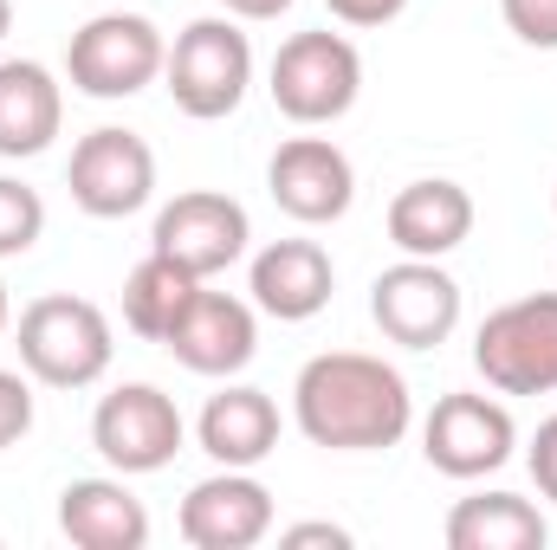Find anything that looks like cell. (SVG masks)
Here are the masks:
<instances>
[{"label": "cell", "mask_w": 557, "mask_h": 550, "mask_svg": "<svg viewBox=\"0 0 557 550\" xmlns=\"http://www.w3.org/2000/svg\"><path fill=\"white\" fill-rule=\"evenodd\" d=\"M499 13L532 52H557V0H499Z\"/></svg>", "instance_id": "cell-24"}, {"label": "cell", "mask_w": 557, "mask_h": 550, "mask_svg": "<svg viewBox=\"0 0 557 550\" xmlns=\"http://www.w3.org/2000/svg\"><path fill=\"white\" fill-rule=\"evenodd\" d=\"M331 7V20H344V26H389V20H403V7L409 0H324Z\"/></svg>", "instance_id": "cell-26"}, {"label": "cell", "mask_w": 557, "mask_h": 550, "mask_svg": "<svg viewBox=\"0 0 557 550\" xmlns=\"http://www.w3.org/2000/svg\"><path fill=\"white\" fill-rule=\"evenodd\" d=\"M175 525L195 550H253L273 538V492L253 479V466H221L188 486Z\"/></svg>", "instance_id": "cell-14"}, {"label": "cell", "mask_w": 557, "mask_h": 550, "mask_svg": "<svg viewBox=\"0 0 557 550\" xmlns=\"http://www.w3.org/2000/svg\"><path fill=\"white\" fill-rule=\"evenodd\" d=\"M162 85L175 98L182 117L195 124H221L247 104V85H253V39L240 33L234 13H208V20H188L162 59Z\"/></svg>", "instance_id": "cell-2"}, {"label": "cell", "mask_w": 557, "mask_h": 550, "mask_svg": "<svg viewBox=\"0 0 557 550\" xmlns=\"http://www.w3.org/2000/svg\"><path fill=\"white\" fill-rule=\"evenodd\" d=\"M247 240H253V221H247V208H240L234 195H221V188H188V195H175V201L156 214V227H149V253L175 260L182 273H195V278H214V273H227L234 260H247Z\"/></svg>", "instance_id": "cell-9"}, {"label": "cell", "mask_w": 557, "mask_h": 550, "mask_svg": "<svg viewBox=\"0 0 557 550\" xmlns=\"http://www.w3.org/2000/svg\"><path fill=\"white\" fill-rule=\"evenodd\" d=\"M65 124V85L39 59H0V162L46 155Z\"/></svg>", "instance_id": "cell-17"}, {"label": "cell", "mask_w": 557, "mask_h": 550, "mask_svg": "<svg viewBox=\"0 0 557 550\" xmlns=\"http://www.w3.org/2000/svg\"><path fill=\"white\" fill-rule=\"evenodd\" d=\"M278 545H285V550H305V545L350 550V532H344V525H292V532H278Z\"/></svg>", "instance_id": "cell-27"}, {"label": "cell", "mask_w": 557, "mask_h": 550, "mask_svg": "<svg viewBox=\"0 0 557 550\" xmlns=\"http://www.w3.org/2000/svg\"><path fill=\"white\" fill-rule=\"evenodd\" d=\"M201 285H208V278L182 273L175 260H162V253H143L137 266H131V278H124V324L137 330L143 343H162Z\"/></svg>", "instance_id": "cell-21"}, {"label": "cell", "mask_w": 557, "mask_h": 550, "mask_svg": "<svg viewBox=\"0 0 557 550\" xmlns=\"http://www.w3.org/2000/svg\"><path fill=\"white\" fill-rule=\"evenodd\" d=\"M234 20H278V13H292L298 0H221Z\"/></svg>", "instance_id": "cell-28"}, {"label": "cell", "mask_w": 557, "mask_h": 550, "mask_svg": "<svg viewBox=\"0 0 557 550\" xmlns=\"http://www.w3.org/2000/svg\"><path fill=\"white\" fill-rule=\"evenodd\" d=\"M473 370L499 396H557V291H525L473 330Z\"/></svg>", "instance_id": "cell-5"}, {"label": "cell", "mask_w": 557, "mask_h": 550, "mask_svg": "<svg viewBox=\"0 0 557 550\" xmlns=\"http://www.w3.org/2000/svg\"><path fill=\"white\" fill-rule=\"evenodd\" d=\"M195 440L214 466H260L278 447V402L253 383H227L221 396H208Z\"/></svg>", "instance_id": "cell-19"}, {"label": "cell", "mask_w": 557, "mask_h": 550, "mask_svg": "<svg viewBox=\"0 0 557 550\" xmlns=\"http://www.w3.org/2000/svg\"><path fill=\"white\" fill-rule=\"evenodd\" d=\"M7 324H13V304H7V285H0V337H7Z\"/></svg>", "instance_id": "cell-30"}, {"label": "cell", "mask_w": 557, "mask_h": 550, "mask_svg": "<svg viewBox=\"0 0 557 550\" xmlns=\"http://www.w3.org/2000/svg\"><path fill=\"white\" fill-rule=\"evenodd\" d=\"M267 91H273L278 117H292L298 130H318V124H337L350 117V104L363 98V52L344 39V33H292L273 52V72H267Z\"/></svg>", "instance_id": "cell-4"}, {"label": "cell", "mask_w": 557, "mask_h": 550, "mask_svg": "<svg viewBox=\"0 0 557 550\" xmlns=\"http://www.w3.org/2000/svg\"><path fill=\"white\" fill-rule=\"evenodd\" d=\"M370 317L389 343L403 350H434L454 337L460 324V278L447 273L441 260H396L389 273H376L370 285Z\"/></svg>", "instance_id": "cell-11"}, {"label": "cell", "mask_w": 557, "mask_h": 550, "mask_svg": "<svg viewBox=\"0 0 557 550\" xmlns=\"http://www.w3.org/2000/svg\"><path fill=\"white\" fill-rule=\"evenodd\" d=\"M292 421L311 447L331 453H383L409 434L416 396L396 363L363 350H324L292 383Z\"/></svg>", "instance_id": "cell-1"}, {"label": "cell", "mask_w": 557, "mask_h": 550, "mask_svg": "<svg viewBox=\"0 0 557 550\" xmlns=\"http://www.w3.org/2000/svg\"><path fill=\"white\" fill-rule=\"evenodd\" d=\"M65 188H72V201L91 221H131L156 195V149L137 130H117V124L85 130V137L72 142Z\"/></svg>", "instance_id": "cell-8"}, {"label": "cell", "mask_w": 557, "mask_h": 550, "mask_svg": "<svg viewBox=\"0 0 557 550\" xmlns=\"http://www.w3.org/2000/svg\"><path fill=\"white\" fill-rule=\"evenodd\" d=\"M247 291H253V311H267L278 324H305L331 304L337 291V266L318 240H273L253 253L247 266Z\"/></svg>", "instance_id": "cell-15"}, {"label": "cell", "mask_w": 557, "mask_h": 550, "mask_svg": "<svg viewBox=\"0 0 557 550\" xmlns=\"http://www.w3.org/2000/svg\"><path fill=\"white\" fill-rule=\"evenodd\" d=\"M182 440H188V421L175 409V396H162L156 383H124V389H111L98 402V414H91V447L124 479L162 473L182 453Z\"/></svg>", "instance_id": "cell-7"}, {"label": "cell", "mask_w": 557, "mask_h": 550, "mask_svg": "<svg viewBox=\"0 0 557 550\" xmlns=\"http://www.w3.org/2000/svg\"><path fill=\"white\" fill-rule=\"evenodd\" d=\"M13 33V0H0V39Z\"/></svg>", "instance_id": "cell-29"}, {"label": "cell", "mask_w": 557, "mask_h": 550, "mask_svg": "<svg viewBox=\"0 0 557 550\" xmlns=\"http://www.w3.org/2000/svg\"><path fill=\"white\" fill-rule=\"evenodd\" d=\"M20 370L46 389H91L104 383L111 357H117V337H111V317L91 304V298H72V291H46L20 311Z\"/></svg>", "instance_id": "cell-3"}, {"label": "cell", "mask_w": 557, "mask_h": 550, "mask_svg": "<svg viewBox=\"0 0 557 550\" xmlns=\"http://www.w3.org/2000/svg\"><path fill=\"white\" fill-rule=\"evenodd\" d=\"M267 195L298 227H331L357 201V168L331 137H285L267 162Z\"/></svg>", "instance_id": "cell-12"}, {"label": "cell", "mask_w": 557, "mask_h": 550, "mask_svg": "<svg viewBox=\"0 0 557 550\" xmlns=\"http://www.w3.org/2000/svg\"><path fill=\"white\" fill-rule=\"evenodd\" d=\"M162 59H169V39L156 33V20L111 7V13H91L72 33L65 78H72V91H85L98 104H117V98H137L162 78Z\"/></svg>", "instance_id": "cell-6"}, {"label": "cell", "mask_w": 557, "mask_h": 550, "mask_svg": "<svg viewBox=\"0 0 557 550\" xmlns=\"http://www.w3.org/2000/svg\"><path fill=\"white\" fill-rule=\"evenodd\" d=\"M525 466H532L539 499H552V505H557V414L539 421V434H532V447H525Z\"/></svg>", "instance_id": "cell-25"}, {"label": "cell", "mask_w": 557, "mask_h": 550, "mask_svg": "<svg viewBox=\"0 0 557 550\" xmlns=\"http://www.w3.org/2000/svg\"><path fill=\"white\" fill-rule=\"evenodd\" d=\"M552 525L519 492H473L447 512V550H545Z\"/></svg>", "instance_id": "cell-20"}, {"label": "cell", "mask_w": 557, "mask_h": 550, "mask_svg": "<svg viewBox=\"0 0 557 550\" xmlns=\"http://www.w3.org/2000/svg\"><path fill=\"white\" fill-rule=\"evenodd\" d=\"M473 234V195L447 175H421L389 201V240L409 260H447Z\"/></svg>", "instance_id": "cell-16"}, {"label": "cell", "mask_w": 557, "mask_h": 550, "mask_svg": "<svg viewBox=\"0 0 557 550\" xmlns=\"http://www.w3.org/2000/svg\"><path fill=\"white\" fill-rule=\"evenodd\" d=\"M39 234H46V201H39V188H26L20 175H0V260L33 253Z\"/></svg>", "instance_id": "cell-22"}, {"label": "cell", "mask_w": 557, "mask_h": 550, "mask_svg": "<svg viewBox=\"0 0 557 550\" xmlns=\"http://www.w3.org/2000/svg\"><path fill=\"white\" fill-rule=\"evenodd\" d=\"M33 434V376L26 370H0V453L20 447Z\"/></svg>", "instance_id": "cell-23"}, {"label": "cell", "mask_w": 557, "mask_h": 550, "mask_svg": "<svg viewBox=\"0 0 557 550\" xmlns=\"http://www.w3.org/2000/svg\"><path fill=\"white\" fill-rule=\"evenodd\" d=\"M519 447V421L499 396H441L434 414L421 421V453L434 473L447 479H486L512 460Z\"/></svg>", "instance_id": "cell-10"}, {"label": "cell", "mask_w": 557, "mask_h": 550, "mask_svg": "<svg viewBox=\"0 0 557 550\" xmlns=\"http://www.w3.org/2000/svg\"><path fill=\"white\" fill-rule=\"evenodd\" d=\"M162 350L195 370V376H240L253 357H260V317H253V298H234V291H195L188 311L175 317V330L162 337Z\"/></svg>", "instance_id": "cell-13"}, {"label": "cell", "mask_w": 557, "mask_h": 550, "mask_svg": "<svg viewBox=\"0 0 557 550\" xmlns=\"http://www.w3.org/2000/svg\"><path fill=\"white\" fill-rule=\"evenodd\" d=\"M59 532L78 550H143L149 545V505L124 486V473L72 479L59 492Z\"/></svg>", "instance_id": "cell-18"}]
</instances>
